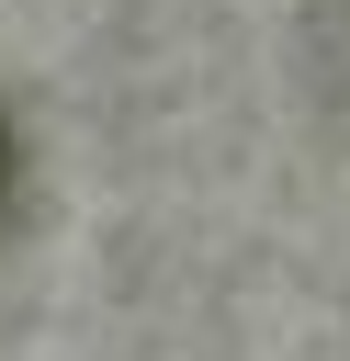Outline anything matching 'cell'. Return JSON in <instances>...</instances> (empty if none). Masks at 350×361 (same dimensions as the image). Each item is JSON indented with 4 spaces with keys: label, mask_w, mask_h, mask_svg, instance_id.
<instances>
[{
    "label": "cell",
    "mask_w": 350,
    "mask_h": 361,
    "mask_svg": "<svg viewBox=\"0 0 350 361\" xmlns=\"http://www.w3.org/2000/svg\"><path fill=\"white\" fill-rule=\"evenodd\" d=\"M11 180H23V135H11V113H0V203H11Z\"/></svg>",
    "instance_id": "6da1fadb"
}]
</instances>
